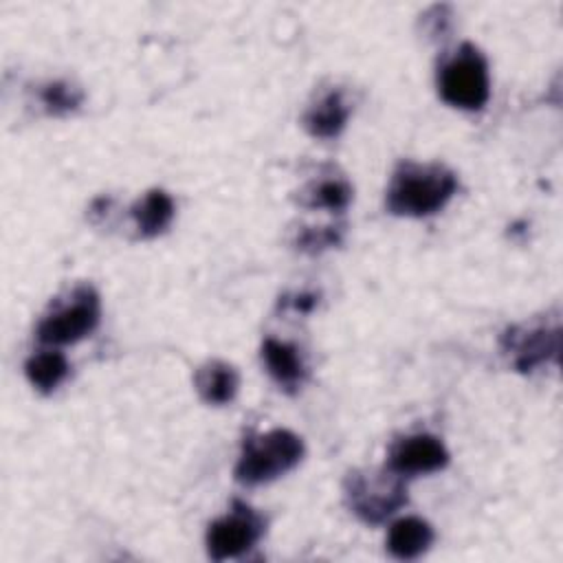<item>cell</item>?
<instances>
[{"label":"cell","instance_id":"5bb4252c","mask_svg":"<svg viewBox=\"0 0 563 563\" xmlns=\"http://www.w3.org/2000/svg\"><path fill=\"white\" fill-rule=\"evenodd\" d=\"M132 218L141 238H156L174 220V200L163 189H150L132 205Z\"/></svg>","mask_w":563,"mask_h":563},{"label":"cell","instance_id":"6da1fadb","mask_svg":"<svg viewBox=\"0 0 563 563\" xmlns=\"http://www.w3.org/2000/svg\"><path fill=\"white\" fill-rule=\"evenodd\" d=\"M455 174L440 163L402 161L387 187L385 205L394 216L424 218L438 213L455 194Z\"/></svg>","mask_w":563,"mask_h":563},{"label":"cell","instance_id":"30bf717a","mask_svg":"<svg viewBox=\"0 0 563 563\" xmlns=\"http://www.w3.org/2000/svg\"><path fill=\"white\" fill-rule=\"evenodd\" d=\"M350 119V106L339 88L323 92L303 114V128L317 139H334Z\"/></svg>","mask_w":563,"mask_h":563},{"label":"cell","instance_id":"9a60e30c","mask_svg":"<svg viewBox=\"0 0 563 563\" xmlns=\"http://www.w3.org/2000/svg\"><path fill=\"white\" fill-rule=\"evenodd\" d=\"M68 372H70V363L57 350L37 352L33 356H29V361L24 363V374H26L29 383L42 394L55 391L64 383Z\"/></svg>","mask_w":563,"mask_h":563},{"label":"cell","instance_id":"4fadbf2b","mask_svg":"<svg viewBox=\"0 0 563 563\" xmlns=\"http://www.w3.org/2000/svg\"><path fill=\"white\" fill-rule=\"evenodd\" d=\"M352 200V187L343 176L325 174L310 180L301 194L299 205L308 209H328L332 213H341L347 209Z\"/></svg>","mask_w":563,"mask_h":563},{"label":"cell","instance_id":"5b68a950","mask_svg":"<svg viewBox=\"0 0 563 563\" xmlns=\"http://www.w3.org/2000/svg\"><path fill=\"white\" fill-rule=\"evenodd\" d=\"M101 317L99 295L92 286L81 284L77 286L68 301L59 303L53 312L44 314L37 323V339L48 345H68L84 336H88Z\"/></svg>","mask_w":563,"mask_h":563},{"label":"cell","instance_id":"9c48e42d","mask_svg":"<svg viewBox=\"0 0 563 563\" xmlns=\"http://www.w3.org/2000/svg\"><path fill=\"white\" fill-rule=\"evenodd\" d=\"M262 358L266 363L268 374L279 385V389L295 394L306 383L308 369H306V363H303L299 350L292 343L266 339L262 345Z\"/></svg>","mask_w":563,"mask_h":563},{"label":"cell","instance_id":"e0dca14e","mask_svg":"<svg viewBox=\"0 0 563 563\" xmlns=\"http://www.w3.org/2000/svg\"><path fill=\"white\" fill-rule=\"evenodd\" d=\"M343 233L345 227L343 224H328V227H303L299 229L297 238H295V246L301 253H323L332 246H339L343 242Z\"/></svg>","mask_w":563,"mask_h":563},{"label":"cell","instance_id":"2e32d148","mask_svg":"<svg viewBox=\"0 0 563 563\" xmlns=\"http://www.w3.org/2000/svg\"><path fill=\"white\" fill-rule=\"evenodd\" d=\"M81 99H84V92L68 81H48L40 88V101L44 110L53 117H62L77 110Z\"/></svg>","mask_w":563,"mask_h":563},{"label":"cell","instance_id":"ac0fdd59","mask_svg":"<svg viewBox=\"0 0 563 563\" xmlns=\"http://www.w3.org/2000/svg\"><path fill=\"white\" fill-rule=\"evenodd\" d=\"M286 303H290V306H292V310H299V312H310V310H312V308L319 303V295H314V292H299V295H295L292 299L284 297L282 306H286Z\"/></svg>","mask_w":563,"mask_h":563},{"label":"cell","instance_id":"8fae6325","mask_svg":"<svg viewBox=\"0 0 563 563\" xmlns=\"http://www.w3.org/2000/svg\"><path fill=\"white\" fill-rule=\"evenodd\" d=\"M194 385L198 396L207 405H227L235 398L240 387L238 369L224 361H207L194 374Z\"/></svg>","mask_w":563,"mask_h":563},{"label":"cell","instance_id":"3957f363","mask_svg":"<svg viewBox=\"0 0 563 563\" xmlns=\"http://www.w3.org/2000/svg\"><path fill=\"white\" fill-rule=\"evenodd\" d=\"M438 92L442 101L460 110H482L490 97L488 64L482 51L464 42L438 68Z\"/></svg>","mask_w":563,"mask_h":563},{"label":"cell","instance_id":"8992f818","mask_svg":"<svg viewBox=\"0 0 563 563\" xmlns=\"http://www.w3.org/2000/svg\"><path fill=\"white\" fill-rule=\"evenodd\" d=\"M264 530V517L249 504L233 499L231 510L224 517L209 523L207 552L213 561L242 556L262 539Z\"/></svg>","mask_w":563,"mask_h":563},{"label":"cell","instance_id":"7c38bea8","mask_svg":"<svg viewBox=\"0 0 563 563\" xmlns=\"http://www.w3.org/2000/svg\"><path fill=\"white\" fill-rule=\"evenodd\" d=\"M435 539L433 528L420 517H405L391 523L387 532V550L391 556L409 561L424 554Z\"/></svg>","mask_w":563,"mask_h":563},{"label":"cell","instance_id":"52a82bcc","mask_svg":"<svg viewBox=\"0 0 563 563\" xmlns=\"http://www.w3.org/2000/svg\"><path fill=\"white\" fill-rule=\"evenodd\" d=\"M559 336L561 334L556 323L512 325L501 334L499 345L501 352L510 358L512 367L521 374H528L559 356Z\"/></svg>","mask_w":563,"mask_h":563},{"label":"cell","instance_id":"277c9868","mask_svg":"<svg viewBox=\"0 0 563 563\" xmlns=\"http://www.w3.org/2000/svg\"><path fill=\"white\" fill-rule=\"evenodd\" d=\"M347 508L365 523H383L407 504L405 479L391 471H350L343 482Z\"/></svg>","mask_w":563,"mask_h":563},{"label":"cell","instance_id":"ba28073f","mask_svg":"<svg viewBox=\"0 0 563 563\" xmlns=\"http://www.w3.org/2000/svg\"><path fill=\"white\" fill-rule=\"evenodd\" d=\"M446 464H449L446 446L435 435L416 433V435L400 438L391 444L385 468L407 479V477L442 471Z\"/></svg>","mask_w":563,"mask_h":563},{"label":"cell","instance_id":"7a4b0ae2","mask_svg":"<svg viewBox=\"0 0 563 563\" xmlns=\"http://www.w3.org/2000/svg\"><path fill=\"white\" fill-rule=\"evenodd\" d=\"M303 457V442L288 429H273L253 435L244 442L235 464V479L246 486H257L277 479L292 471Z\"/></svg>","mask_w":563,"mask_h":563}]
</instances>
